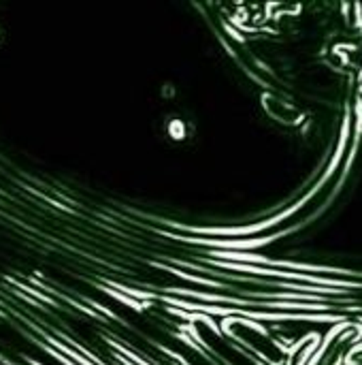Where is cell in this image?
Masks as SVG:
<instances>
[{"instance_id": "6da1fadb", "label": "cell", "mask_w": 362, "mask_h": 365, "mask_svg": "<svg viewBox=\"0 0 362 365\" xmlns=\"http://www.w3.org/2000/svg\"><path fill=\"white\" fill-rule=\"evenodd\" d=\"M226 336L233 342L245 344L254 353V357L258 361H265V364L269 365H282L288 361L286 349L273 336H269L262 327H258L254 323H247V321H230L226 325Z\"/></svg>"}]
</instances>
